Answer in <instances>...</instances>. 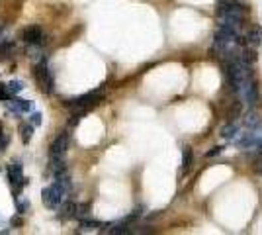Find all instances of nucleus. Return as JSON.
<instances>
[{
	"instance_id": "f257e3e1",
	"label": "nucleus",
	"mask_w": 262,
	"mask_h": 235,
	"mask_svg": "<svg viewBox=\"0 0 262 235\" xmlns=\"http://www.w3.org/2000/svg\"><path fill=\"white\" fill-rule=\"evenodd\" d=\"M243 10H245V6H243V4H239L237 0H221V2H219V6H217V20L239 27V24H241V16H243Z\"/></svg>"
},
{
	"instance_id": "f03ea898",
	"label": "nucleus",
	"mask_w": 262,
	"mask_h": 235,
	"mask_svg": "<svg viewBox=\"0 0 262 235\" xmlns=\"http://www.w3.org/2000/svg\"><path fill=\"white\" fill-rule=\"evenodd\" d=\"M33 78H35V84L39 86V90L43 94H53L55 90V78H53V73L47 65L45 59L37 61L35 67H33Z\"/></svg>"
},
{
	"instance_id": "7ed1b4c3",
	"label": "nucleus",
	"mask_w": 262,
	"mask_h": 235,
	"mask_svg": "<svg viewBox=\"0 0 262 235\" xmlns=\"http://www.w3.org/2000/svg\"><path fill=\"white\" fill-rule=\"evenodd\" d=\"M235 37H237V26L219 22V26L215 29V35H213V49H217L221 53L229 51L231 43H235Z\"/></svg>"
},
{
	"instance_id": "20e7f679",
	"label": "nucleus",
	"mask_w": 262,
	"mask_h": 235,
	"mask_svg": "<svg viewBox=\"0 0 262 235\" xmlns=\"http://www.w3.org/2000/svg\"><path fill=\"white\" fill-rule=\"evenodd\" d=\"M104 92H106V86H100V88L90 90V92H86V94H82V96H79V98L69 100L65 106H67L69 110H86V112H88V108H92L94 104H98V102L104 98Z\"/></svg>"
},
{
	"instance_id": "39448f33",
	"label": "nucleus",
	"mask_w": 262,
	"mask_h": 235,
	"mask_svg": "<svg viewBox=\"0 0 262 235\" xmlns=\"http://www.w3.org/2000/svg\"><path fill=\"white\" fill-rule=\"evenodd\" d=\"M67 194H65V190L57 184V183H53L51 186H47V188H43L41 190V200H43V206L45 208H49V210H57L59 208V204L63 202V198H65Z\"/></svg>"
},
{
	"instance_id": "423d86ee",
	"label": "nucleus",
	"mask_w": 262,
	"mask_h": 235,
	"mask_svg": "<svg viewBox=\"0 0 262 235\" xmlns=\"http://www.w3.org/2000/svg\"><path fill=\"white\" fill-rule=\"evenodd\" d=\"M22 39L27 45H41L43 39H45V33H43V29L39 26L33 24V26H27V27L22 29Z\"/></svg>"
},
{
	"instance_id": "0eeeda50",
	"label": "nucleus",
	"mask_w": 262,
	"mask_h": 235,
	"mask_svg": "<svg viewBox=\"0 0 262 235\" xmlns=\"http://www.w3.org/2000/svg\"><path fill=\"white\" fill-rule=\"evenodd\" d=\"M67 147H69V133L63 131L53 139V143L49 147V157H65Z\"/></svg>"
},
{
	"instance_id": "6e6552de",
	"label": "nucleus",
	"mask_w": 262,
	"mask_h": 235,
	"mask_svg": "<svg viewBox=\"0 0 262 235\" xmlns=\"http://www.w3.org/2000/svg\"><path fill=\"white\" fill-rule=\"evenodd\" d=\"M8 108H10L12 112H16V114H29V112L33 110V102L22 100V98L14 96V98L8 100Z\"/></svg>"
},
{
	"instance_id": "1a4fd4ad",
	"label": "nucleus",
	"mask_w": 262,
	"mask_h": 235,
	"mask_svg": "<svg viewBox=\"0 0 262 235\" xmlns=\"http://www.w3.org/2000/svg\"><path fill=\"white\" fill-rule=\"evenodd\" d=\"M77 218V204L67 200V202H61L59 204V220L67 222V220H73Z\"/></svg>"
},
{
	"instance_id": "9d476101",
	"label": "nucleus",
	"mask_w": 262,
	"mask_h": 235,
	"mask_svg": "<svg viewBox=\"0 0 262 235\" xmlns=\"http://www.w3.org/2000/svg\"><path fill=\"white\" fill-rule=\"evenodd\" d=\"M100 222L98 220H90V218H80V224H79V232H96L100 230Z\"/></svg>"
},
{
	"instance_id": "9b49d317",
	"label": "nucleus",
	"mask_w": 262,
	"mask_h": 235,
	"mask_svg": "<svg viewBox=\"0 0 262 235\" xmlns=\"http://www.w3.org/2000/svg\"><path fill=\"white\" fill-rule=\"evenodd\" d=\"M16 53V43L14 41H2L0 43V57L2 59H10Z\"/></svg>"
},
{
	"instance_id": "f8f14e48",
	"label": "nucleus",
	"mask_w": 262,
	"mask_h": 235,
	"mask_svg": "<svg viewBox=\"0 0 262 235\" xmlns=\"http://www.w3.org/2000/svg\"><path fill=\"white\" fill-rule=\"evenodd\" d=\"M14 204H16V212H18L20 216H26V214L29 212V202H27L26 198H22L20 194L14 196Z\"/></svg>"
},
{
	"instance_id": "ddd939ff",
	"label": "nucleus",
	"mask_w": 262,
	"mask_h": 235,
	"mask_svg": "<svg viewBox=\"0 0 262 235\" xmlns=\"http://www.w3.org/2000/svg\"><path fill=\"white\" fill-rule=\"evenodd\" d=\"M31 135H33V126L31 124H22L20 126V137H22V143H29L31 141Z\"/></svg>"
},
{
	"instance_id": "4468645a",
	"label": "nucleus",
	"mask_w": 262,
	"mask_h": 235,
	"mask_svg": "<svg viewBox=\"0 0 262 235\" xmlns=\"http://www.w3.org/2000/svg\"><path fill=\"white\" fill-rule=\"evenodd\" d=\"M247 39H249V43H253V45H261V41H262V27L261 26H255V27L249 31Z\"/></svg>"
},
{
	"instance_id": "2eb2a0df",
	"label": "nucleus",
	"mask_w": 262,
	"mask_h": 235,
	"mask_svg": "<svg viewBox=\"0 0 262 235\" xmlns=\"http://www.w3.org/2000/svg\"><path fill=\"white\" fill-rule=\"evenodd\" d=\"M245 126L247 128H253V130H261L262 128V120L259 114H247L245 118Z\"/></svg>"
},
{
	"instance_id": "dca6fc26",
	"label": "nucleus",
	"mask_w": 262,
	"mask_h": 235,
	"mask_svg": "<svg viewBox=\"0 0 262 235\" xmlns=\"http://www.w3.org/2000/svg\"><path fill=\"white\" fill-rule=\"evenodd\" d=\"M237 133H239V128H237L235 124H227V126L221 130V137L227 139V141H229V139H235Z\"/></svg>"
},
{
	"instance_id": "f3484780",
	"label": "nucleus",
	"mask_w": 262,
	"mask_h": 235,
	"mask_svg": "<svg viewBox=\"0 0 262 235\" xmlns=\"http://www.w3.org/2000/svg\"><path fill=\"white\" fill-rule=\"evenodd\" d=\"M192 159H194V157H192V149L186 145V147L182 149V171H184V173L192 167Z\"/></svg>"
},
{
	"instance_id": "a211bd4d",
	"label": "nucleus",
	"mask_w": 262,
	"mask_h": 235,
	"mask_svg": "<svg viewBox=\"0 0 262 235\" xmlns=\"http://www.w3.org/2000/svg\"><path fill=\"white\" fill-rule=\"evenodd\" d=\"M6 86H8V90H10V94H12V96H18V94H20V92L26 88L22 80H10Z\"/></svg>"
},
{
	"instance_id": "6ab92c4d",
	"label": "nucleus",
	"mask_w": 262,
	"mask_h": 235,
	"mask_svg": "<svg viewBox=\"0 0 262 235\" xmlns=\"http://www.w3.org/2000/svg\"><path fill=\"white\" fill-rule=\"evenodd\" d=\"M41 122H43L41 112H29V124H31L33 128H39V126H41Z\"/></svg>"
},
{
	"instance_id": "aec40b11",
	"label": "nucleus",
	"mask_w": 262,
	"mask_h": 235,
	"mask_svg": "<svg viewBox=\"0 0 262 235\" xmlns=\"http://www.w3.org/2000/svg\"><path fill=\"white\" fill-rule=\"evenodd\" d=\"M8 145H10V137L4 133V130H2V126H0V153H4V151L8 149Z\"/></svg>"
},
{
	"instance_id": "412c9836",
	"label": "nucleus",
	"mask_w": 262,
	"mask_h": 235,
	"mask_svg": "<svg viewBox=\"0 0 262 235\" xmlns=\"http://www.w3.org/2000/svg\"><path fill=\"white\" fill-rule=\"evenodd\" d=\"M88 210H90V204H77V218H86L88 216Z\"/></svg>"
},
{
	"instance_id": "4be33fe9",
	"label": "nucleus",
	"mask_w": 262,
	"mask_h": 235,
	"mask_svg": "<svg viewBox=\"0 0 262 235\" xmlns=\"http://www.w3.org/2000/svg\"><path fill=\"white\" fill-rule=\"evenodd\" d=\"M10 98H14V96L10 94V90H8V86H6L4 82H0V102H8Z\"/></svg>"
},
{
	"instance_id": "5701e85b",
	"label": "nucleus",
	"mask_w": 262,
	"mask_h": 235,
	"mask_svg": "<svg viewBox=\"0 0 262 235\" xmlns=\"http://www.w3.org/2000/svg\"><path fill=\"white\" fill-rule=\"evenodd\" d=\"M10 224H12V228H20V226H24V220H22V216L18 214V216H14V218L10 220Z\"/></svg>"
},
{
	"instance_id": "b1692460",
	"label": "nucleus",
	"mask_w": 262,
	"mask_h": 235,
	"mask_svg": "<svg viewBox=\"0 0 262 235\" xmlns=\"http://www.w3.org/2000/svg\"><path fill=\"white\" fill-rule=\"evenodd\" d=\"M221 151H223V147H219V145H217V147H213L211 151H208V153H206V157H215V155H219Z\"/></svg>"
},
{
	"instance_id": "393cba45",
	"label": "nucleus",
	"mask_w": 262,
	"mask_h": 235,
	"mask_svg": "<svg viewBox=\"0 0 262 235\" xmlns=\"http://www.w3.org/2000/svg\"><path fill=\"white\" fill-rule=\"evenodd\" d=\"M255 173H257V175H262V159L255 163Z\"/></svg>"
},
{
	"instance_id": "a878e982",
	"label": "nucleus",
	"mask_w": 262,
	"mask_h": 235,
	"mask_svg": "<svg viewBox=\"0 0 262 235\" xmlns=\"http://www.w3.org/2000/svg\"><path fill=\"white\" fill-rule=\"evenodd\" d=\"M0 220H2V218H0Z\"/></svg>"
}]
</instances>
